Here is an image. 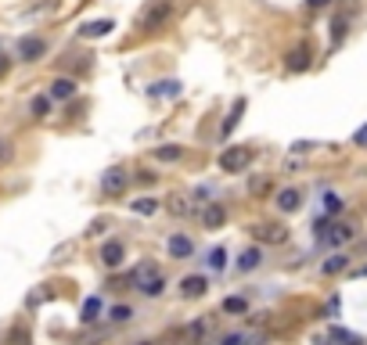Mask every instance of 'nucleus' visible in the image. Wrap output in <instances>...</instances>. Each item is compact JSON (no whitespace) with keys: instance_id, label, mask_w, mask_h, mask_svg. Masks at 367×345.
Wrapping results in <instances>:
<instances>
[{"instance_id":"nucleus-1","label":"nucleus","mask_w":367,"mask_h":345,"mask_svg":"<svg viewBox=\"0 0 367 345\" xmlns=\"http://www.w3.org/2000/svg\"><path fill=\"white\" fill-rule=\"evenodd\" d=\"M130 285H134L141 295H148V299H159L162 288H166V277H162V270H159L155 263H141V266L130 273Z\"/></svg>"},{"instance_id":"nucleus-2","label":"nucleus","mask_w":367,"mask_h":345,"mask_svg":"<svg viewBox=\"0 0 367 345\" xmlns=\"http://www.w3.org/2000/svg\"><path fill=\"white\" fill-rule=\"evenodd\" d=\"M169 18H173V4H169V0H151V4L137 15V29L151 37V33H159V29H166Z\"/></svg>"},{"instance_id":"nucleus-3","label":"nucleus","mask_w":367,"mask_h":345,"mask_svg":"<svg viewBox=\"0 0 367 345\" xmlns=\"http://www.w3.org/2000/svg\"><path fill=\"white\" fill-rule=\"evenodd\" d=\"M314 230H317V241L321 245H331V248H339V245H346V241L356 237V230L349 223H331V219H321Z\"/></svg>"},{"instance_id":"nucleus-4","label":"nucleus","mask_w":367,"mask_h":345,"mask_svg":"<svg viewBox=\"0 0 367 345\" xmlns=\"http://www.w3.org/2000/svg\"><path fill=\"white\" fill-rule=\"evenodd\" d=\"M249 162H252V148H245V144H234V148H227L220 155V169L224 173H245Z\"/></svg>"},{"instance_id":"nucleus-5","label":"nucleus","mask_w":367,"mask_h":345,"mask_svg":"<svg viewBox=\"0 0 367 345\" xmlns=\"http://www.w3.org/2000/svg\"><path fill=\"white\" fill-rule=\"evenodd\" d=\"M310 65H314V47H310V44L292 47L288 58H285V69H288V72H306Z\"/></svg>"},{"instance_id":"nucleus-6","label":"nucleus","mask_w":367,"mask_h":345,"mask_svg":"<svg viewBox=\"0 0 367 345\" xmlns=\"http://www.w3.org/2000/svg\"><path fill=\"white\" fill-rule=\"evenodd\" d=\"M127 183H130V176H127V169H119V166H112L105 176H101V191L105 195H112V198H119L122 191H127Z\"/></svg>"},{"instance_id":"nucleus-7","label":"nucleus","mask_w":367,"mask_h":345,"mask_svg":"<svg viewBox=\"0 0 367 345\" xmlns=\"http://www.w3.org/2000/svg\"><path fill=\"white\" fill-rule=\"evenodd\" d=\"M252 237L263 241V245H285L288 241V230L281 223H256L252 227Z\"/></svg>"},{"instance_id":"nucleus-8","label":"nucleus","mask_w":367,"mask_h":345,"mask_svg":"<svg viewBox=\"0 0 367 345\" xmlns=\"http://www.w3.org/2000/svg\"><path fill=\"white\" fill-rule=\"evenodd\" d=\"M198 219H202L205 230H220V227L227 223V209H224L220 202H205V209L198 212Z\"/></svg>"},{"instance_id":"nucleus-9","label":"nucleus","mask_w":367,"mask_h":345,"mask_svg":"<svg viewBox=\"0 0 367 345\" xmlns=\"http://www.w3.org/2000/svg\"><path fill=\"white\" fill-rule=\"evenodd\" d=\"M44 54H47V44L40 37H22L18 40V58L22 61H40Z\"/></svg>"},{"instance_id":"nucleus-10","label":"nucleus","mask_w":367,"mask_h":345,"mask_svg":"<svg viewBox=\"0 0 367 345\" xmlns=\"http://www.w3.org/2000/svg\"><path fill=\"white\" fill-rule=\"evenodd\" d=\"M115 29V22L112 18H94V22H83L79 25V37H86V40H101V37H108Z\"/></svg>"},{"instance_id":"nucleus-11","label":"nucleus","mask_w":367,"mask_h":345,"mask_svg":"<svg viewBox=\"0 0 367 345\" xmlns=\"http://www.w3.org/2000/svg\"><path fill=\"white\" fill-rule=\"evenodd\" d=\"M205 292H209V280H205L202 273H191V277L180 280V295H184V299H202Z\"/></svg>"},{"instance_id":"nucleus-12","label":"nucleus","mask_w":367,"mask_h":345,"mask_svg":"<svg viewBox=\"0 0 367 345\" xmlns=\"http://www.w3.org/2000/svg\"><path fill=\"white\" fill-rule=\"evenodd\" d=\"M266 334L263 331H231L220 338V345H263Z\"/></svg>"},{"instance_id":"nucleus-13","label":"nucleus","mask_w":367,"mask_h":345,"mask_svg":"<svg viewBox=\"0 0 367 345\" xmlns=\"http://www.w3.org/2000/svg\"><path fill=\"white\" fill-rule=\"evenodd\" d=\"M166 248H169L173 259H191V256H195V241L184 237V234H173V237L166 241Z\"/></svg>"},{"instance_id":"nucleus-14","label":"nucleus","mask_w":367,"mask_h":345,"mask_svg":"<svg viewBox=\"0 0 367 345\" xmlns=\"http://www.w3.org/2000/svg\"><path fill=\"white\" fill-rule=\"evenodd\" d=\"M72 93H76V79H69V76L51 79V101H69Z\"/></svg>"},{"instance_id":"nucleus-15","label":"nucleus","mask_w":367,"mask_h":345,"mask_svg":"<svg viewBox=\"0 0 367 345\" xmlns=\"http://www.w3.org/2000/svg\"><path fill=\"white\" fill-rule=\"evenodd\" d=\"M122 256H127V248H122V241H105V248H101V263L105 266H122Z\"/></svg>"},{"instance_id":"nucleus-16","label":"nucleus","mask_w":367,"mask_h":345,"mask_svg":"<svg viewBox=\"0 0 367 345\" xmlns=\"http://www.w3.org/2000/svg\"><path fill=\"white\" fill-rule=\"evenodd\" d=\"M328 345H363V338L346 327H328Z\"/></svg>"},{"instance_id":"nucleus-17","label":"nucleus","mask_w":367,"mask_h":345,"mask_svg":"<svg viewBox=\"0 0 367 345\" xmlns=\"http://www.w3.org/2000/svg\"><path fill=\"white\" fill-rule=\"evenodd\" d=\"M241 115H245V98H238V101H234V108H231V115L224 119V126H220V134H224V137H231V134L238 130Z\"/></svg>"},{"instance_id":"nucleus-18","label":"nucleus","mask_w":367,"mask_h":345,"mask_svg":"<svg viewBox=\"0 0 367 345\" xmlns=\"http://www.w3.org/2000/svg\"><path fill=\"white\" fill-rule=\"evenodd\" d=\"M302 205V195L295 191V187H285V191H278V209L281 212H295Z\"/></svg>"},{"instance_id":"nucleus-19","label":"nucleus","mask_w":367,"mask_h":345,"mask_svg":"<svg viewBox=\"0 0 367 345\" xmlns=\"http://www.w3.org/2000/svg\"><path fill=\"white\" fill-rule=\"evenodd\" d=\"M321 270H324L328 277H335V273H346V270H349V256H346V252H335L331 259H324V266H321Z\"/></svg>"},{"instance_id":"nucleus-20","label":"nucleus","mask_w":367,"mask_h":345,"mask_svg":"<svg viewBox=\"0 0 367 345\" xmlns=\"http://www.w3.org/2000/svg\"><path fill=\"white\" fill-rule=\"evenodd\" d=\"M259 263H263V252H259V248H245V252L238 256V270H245V273L256 270Z\"/></svg>"},{"instance_id":"nucleus-21","label":"nucleus","mask_w":367,"mask_h":345,"mask_svg":"<svg viewBox=\"0 0 367 345\" xmlns=\"http://www.w3.org/2000/svg\"><path fill=\"white\" fill-rule=\"evenodd\" d=\"M98 313H101V299H98V295H90V299L83 302V317H79V320H83V324H94V320H98Z\"/></svg>"},{"instance_id":"nucleus-22","label":"nucleus","mask_w":367,"mask_h":345,"mask_svg":"<svg viewBox=\"0 0 367 345\" xmlns=\"http://www.w3.org/2000/svg\"><path fill=\"white\" fill-rule=\"evenodd\" d=\"M130 317H134V309H130V306H122V302L108 309V320H112V324H130Z\"/></svg>"},{"instance_id":"nucleus-23","label":"nucleus","mask_w":367,"mask_h":345,"mask_svg":"<svg viewBox=\"0 0 367 345\" xmlns=\"http://www.w3.org/2000/svg\"><path fill=\"white\" fill-rule=\"evenodd\" d=\"M151 93H155V98H166V93H169V98H176V93H180V83H176V79H162V83L151 86Z\"/></svg>"},{"instance_id":"nucleus-24","label":"nucleus","mask_w":367,"mask_h":345,"mask_svg":"<svg viewBox=\"0 0 367 345\" xmlns=\"http://www.w3.org/2000/svg\"><path fill=\"white\" fill-rule=\"evenodd\" d=\"M180 155H184L180 144H162V148H155V159H159V162H176Z\"/></svg>"},{"instance_id":"nucleus-25","label":"nucleus","mask_w":367,"mask_h":345,"mask_svg":"<svg viewBox=\"0 0 367 345\" xmlns=\"http://www.w3.org/2000/svg\"><path fill=\"white\" fill-rule=\"evenodd\" d=\"M130 209H134L137 216H151V212L159 209V202H155V198H137V202H130Z\"/></svg>"},{"instance_id":"nucleus-26","label":"nucleus","mask_w":367,"mask_h":345,"mask_svg":"<svg viewBox=\"0 0 367 345\" xmlns=\"http://www.w3.org/2000/svg\"><path fill=\"white\" fill-rule=\"evenodd\" d=\"M108 334H112L108 327H98V331H86V334H79V345H101V341H105Z\"/></svg>"},{"instance_id":"nucleus-27","label":"nucleus","mask_w":367,"mask_h":345,"mask_svg":"<svg viewBox=\"0 0 367 345\" xmlns=\"http://www.w3.org/2000/svg\"><path fill=\"white\" fill-rule=\"evenodd\" d=\"M346 29H349V18L339 15V18H335V25H331V40H335V44H342V40H346Z\"/></svg>"},{"instance_id":"nucleus-28","label":"nucleus","mask_w":367,"mask_h":345,"mask_svg":"<svg viewBox=\"0 0 367 345\" xmlns=\"http://www.w3.org/2000/svg\"><path fill=\"white\" fill-rule=\"evenodd\" d=\"M29 108H33V119H47L51 115V98H33Z\"/></svg>"},{"instance_id":"nucleus-29","label":"nucleus","mask_w":367,"mask_h":345,"mask_svg":"<svg viewBox=\"0 0 367 345\" xmlns=\"http://www.w3.org/2000/svg\"><path fill=\"white\" fill-rule=\"evenodd\" d=\"M169 212H173V216H188V212H191L188 198H184V195H173V198H169Z\"/></svg>"},{"instance_id":"nucleus-30","label":"nucleus","mask_w":367,"mask_h":345,"mask_svg":"<svg viewBox=\"0 0 367 345\" xmlns=\"http://www.w3.org/2000/svg\"><path fill=\"white\" fill-rule=\"evenodd\" d=\"M249 309V302H245L241 295H234V299H224V313H245Z\"/></svg>"},{"instance_id":"nucleus-31","label":"nucleus","mask_w":367,"mask_h":345,"mask_svg":"<svg viewBox=\"0 0 367 345\" xmlns=\"http://www.w3.org/2000/svg\"><path fill=\"white\" fill-rule=\"evenodd\" d=\"M324 212L328 216H339L342 212V198L339 195H324Z\"/></svg>"},{"instance_id":"nucleus-32","label":"nucleus","mask_w":367,"mask_h":345,"mask_svg":"<svg viewBox=\"0 0 367 345\" xmlns=\"http://www.w3.org/2000/svg\"><path fill=\"white\" fill-rule=\"evenodd\" d=\"M209 266L212 270H224L227 266V252H224V248H212V252H209Z\"/></svg>"},{"instance_id":"nucleus-33","label":"nucleus","mask_w":367,"mask_h":345,"mask_svg":"<svg viewBox=\"0 0 367 345\" xmlns=\"http://www.w3.org/2000/svg\"><path fill=\"white\" fill-rule=\"evenodd\" d=\"M8 159H11V144H8L4 137H0V166H4Z\"/></svg>"},{"instance_id":"nucleus-34","label":"nucleus","mask_w":367,"mask_h":345,"mask_svg":"<svg viewBox=\"0 0 367 345\" xmlns=\"http://www.w3.org/2000/svg\"><path fill=\"white\" fill-rule=\"evenodd\" d=\"M353 144H360V148H367V122H363V126L353 134Z\"/></svg>"},{"instance_id":"nucleus-35","label":"nucleus","mask_w":367,"mask_h":345,"mask_svg":"<svg viewBox=\"0 0 367 345\" xmlns=\"http://www.w3.org/2000/svg\"><path fill=\"white\" fill-rule=\"evenodd\" d=\"M105 227H108V219H94V223H90V230H86V234H101Z\"/></svg>"},{"instance_id":"nucleus-36","label":"nucleus","mask_w":367,"mask_h":345,"mask_svg":"<svg viewBox=\"0 0 367 345\" xmlns=\"http://www.w3.org/2000/svg\"><path fill=\"white\" fill-rule=\"evenodd\" d=\"M249 191H252V195H263V191H266V180H252Z\"/></svg>"},{"instance_id":"nucleus-37","label":"nucleus","mask_w":367,"mask_h":345,"mask_svg":"<svg viewBox=\"0 0 367 345\" xmlns=\"http://www.w3.org/2000/svg\"><path fill=\"white\" fill-rule=\"evenodd\" d=\"M137 180H141V183H155V173H151V169H141Z\"/></svg>"},{"instance_id":"nucleus-38","label":"nucleus","mask_w":367,"mask_h":345,"mask_svg":"<svg viewBox=\"0 0 367 345\" xmlns=\"http://www.w3.org/2000/svg\"><path fill=\"white\" fill-rule=\"evenodd\" d=\"M4 72H8V58H4V54H0V76H4Z\"/></svg>"},{"instance_id":"nucleus-39","label":"nucleus","mask_w":367,"mask_h":345,"mask_svg":"<svg viewBox=\"0 0 367 345\" xmlns=\"http://www.w3.org/2000/svg\"><path fill=\"white\" fill-rule=\"evenodd\" d=\"M353 277H367V266H356V270H353Z\"/></svg>"},{"instance_id":"nucleus-40","label":"nucleus","mask_w":367,"mask_h":345,"mask_svg":"<svg viewBox=\"0 0 367 345\" xmlns=\"http://www.w3.org/2000/svg\"><path fill=\"white\" fill-rule=\"evenodd\" d=\"M328 4V0H310V8H324Z\"/></svg>"},{"instance_id":"nucleus-41","label":"nucleus","mask_w":367,"mask_h":345,"mask_svg":"<svg viewBox=\"0 0 367 345\" xmlns=\"http://www.w3.org/2000/svg\"><path fill=\"white\" fill-rule=\"evenodd\" d=\"M134 345H151V341H134Z\"/></svg>"}]
</instances>
